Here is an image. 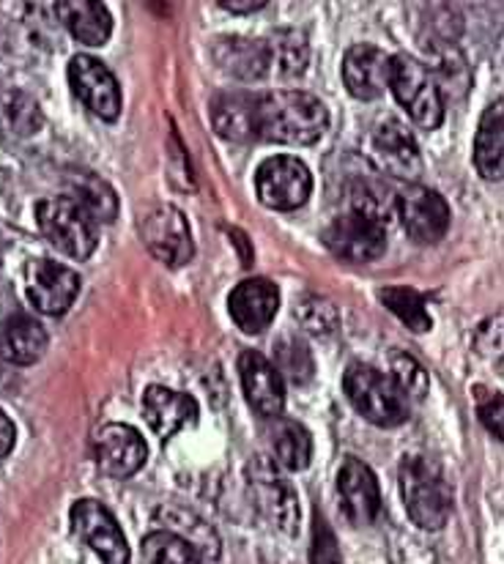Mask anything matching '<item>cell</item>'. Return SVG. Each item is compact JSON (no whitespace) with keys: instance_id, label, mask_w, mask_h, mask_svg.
I'll list each match as a JSON object with an SVG mask.
<instances>
[{"instance_id":"d4e9b609","label":"cell","mask_w":504,"mask_h":564,"mask_svg":"<svg viewBox=\"0 0 504 564\" xmlns=\"http://www.w3.org/2000/svg\"><path fill=\"white\" fill-rule=\"evenodd\" d=\"M55 11H58L64 25L69 28V33L77 42L90 44V47H101L110 39L112 17L107 11V6L81 0V3H58Z\"/></svg>"},{"instance_id":"f546056e","label":"cell","mask_w":504,"mask_h":564,"mask_svg":"<svg viewBox=\"0 0 504 564\" xmlns=\"http://www.w3.org/2000/svg\"><path fill=\"white\" fill-rule=\"evenodd\" d=\"M258 482L266 485V490H269V494H266V499H269L271 516H275L277 527L286 529L288 534L297 532L299 505H297V496H293V490L288 488L280 477H275V474H266V477H260Z\"/></svg>"},{"instance_id":"44dd1931","label":"cell","mask_w":504,"mask_h":564,"mask_svg":"<svg viewBox=\"0 0 504 564\" xmlns=\"http://www.w3.org/2000/svg\"><path fill=\"white\" fill-rule=\"evenodd\" d=\"M212 123L219 138L230 143L255 140V94L225 91L212 99Z\"/></svg>"},{"instance_id":"7402d4cb","label":"cell","mask_w":504,"mask_h":564,"mask_svg":"<svg viewBox=\"0 0 504 564\" xmlns=\"http://www.w3.org/2000/svg\"><path fill=\"white\" fill-rule=\"evenodd\" d=\"M214 58L219 69L239 80H260L269 72V55H266V42H253V39H219L214 44Z\"/></svg>"},{"instance_id":"7c38bea8","label":"cell","mask_w":504,"mask_h":564,"mask_svg":"<svg viewBox=\"0 0 504 564\" xmlns=\"http://www.w3.org/2000/svg\"><path fill=\"white\" fill-rule=\"evenodd\" d=\"M69 86L94 116L116 121L121 112V88L116 75L94 55H75L69 61Z\"/></svg>"},{"instance_id":"4fadbf2b","label":"cell","mask_w":504,"mask_h":564,"mask_svg":"<svg viewBox=\"0 0 504 564\" xmlns=\"http://www.w3.org/2000/svg\"><path fill=\"white\" fill-rule=\"evenodd\" d=\"M398 214L406 234L420 245H436L450 228V206L436 189L422 184H409L398 195Z\"/></svg>"},{"instance_id":"5b68a950","label":"cell","mask_w":504,"mask_h":564,"mask_svg":"<svg viewBox=\"0 0 504 564\" xmlns=\"http://www.w3.org/2000/svg\"><path fill=\"white\" fill-rule=\"evenodd\" d=\"M389 88L417 127L436 129L444 121V96H441L439 80L422 61L411 55H393Z\"/></svg>"},{"instance_id":"9a60e30c","label":"cell","mask_w":504,"mask_h":564,"mask_svg":"<svg viewBox=\"0 0 504 564\" xmlns=\"http://www.w3.org/2000/svg\"><path fill=\"white\" fill-rule=\"evenodd\" d=\"M340 510L354 527H371L382 512V490L376 474L356 458H345L337 471Z\"/></svg>"},{"instance_id":"2e32d148","label":"cell","mask_w":504,"mask_h":564,"mask_svg":"<svg viewBox=\"0 0 504 564\" xmlns=\"http://www.w3.org/2000/svg\"><path fill=\"white\" fill-rule=\"evenodd\" d=\"M239 376L242 387H245V398L250 403L255 414L275 420L286 409V381H282L280 370L275 362L258 351H245L239 357Z\"/></svg>"},{"instance_id":"30bf717a","label":"cell","mask_w":504,"mask_h":564,"mask_svg":"<svg viewBox=\"0 0 504 564\" xmlns=\"http://www.w3.org/2000/svg\"><path fill=\"white\" fill-rule=\"evenodd\" d=\"M72 529L85 545H90L96 556L105 564H129V545L121 527L105 505L94 499L75 501L69 512Z\"/></svg>"},{"instance_id":"5bb4252c","label":"cell","mask_w":504,"mask_h":564,"mask_svg":"<svg viewBox=\"0 0 504 564\" xmlns=\"http://www.w3.org/2000/svg\"><path fill=\"white\" fill-rule=\"evenodd\" d=\"M149 458L146 438L135 427L110 422L94 436V460L101 471L116 479H127L143 469Z\"/></svg>"},{"instance_id":"7a4b0ae2","label":"cell","mask_w":504,"mask_h":564,"mask_svg":"<svg viewBox=\"0 0 504 564\" xmlns=\"http://www.w3.org/2000/svg\"><path fill=\"white\" fill-rule=\"evenodd\" d=\"M400 494L406 512L425 532H436L452 516V485L433 458L409 455L400 464Z\"/></svg>"},{"instance_id":"1f68e13d","label":"cell","mask_w":504,"mask_h":564,"mask_svg":"<svg viewBox=\"0 0 504 564\" xmlns=\"http://www.w3.org/2000/svg\"><path fill=\"white\" fill-rule=\"evenodd\" d=\"M393 381L398 383V389L406 394L409 403L411 400H422L430 389L428 373L409 354H395L393 357Z\"/></svg>"},{"instance_id":"d6a6232c","label":"cell","mask_w":504,"mask_h":564,"mask_svg":"<svg viewBox=\"0 0 504 564\" xmlns=\"http://www.w3.org/2000/svg\"><path fill=\"white\" fill-rule=\"evenodd\" d=\"M277 370H280V376H291V381L297 383H304L310 376H313V357H310L308 346L299 340H293V337H286V340L277 346Z\"/></svg>"},{"instance_id":"4316f807","label":"cell","mask_w":504,"mask_h":564,"mask_svg":"<svg viewBox=\"0 0 504 564\" xmlns=\"http://www.w3.org/2000/svg\"><path fill=\"white\" fill-rule=\"evenodd\" d=\"M69 197L96 219V223H112L118 217V197L105 178L88 171H75L69 176Z\"/></svg>"},{"instance_id":"6da1fadb","label":"cell","mask_w":504,"mask_h":564,"mask_svg":"<svg viewBox=\"0 0 504 564\" xmlns=\"http://www.w3.org/2000/svg\"><path fill=\"white\" fill-rule=\"evenodd\" d=\"M330 127L324 101L304 91L255 94V140L313 145Z\"/></svg>"},{"instance_id":"277c9868","label":"cell","mask_w":504,"mask_h":564,"mask_svg":"<svg viewBox=\"0 0 504 564\" xmlns=\"http://www.w3.org/2000/svg\"><path fill=\"white\" fill-rule=\"evenodd\" d=\"M36 223L44 239L64 256L88 258L99 241V223L69 195L47 197L36 206Z\"/></svg>"},{"instance_id":"3957f363","label":"cell","mask_w":504,"mask_h":564,"mask_svg":"<svg viewBox=\"0 0 504 564\" xmlns=\"http://www.w3.org/2000/svg\"><path fill=\"white\" fill-rule=\"evenodd\" d=\"M343 389L351 405L378 427H398L409 420V400L389 376L371 365L354 362L343 376Z\"/></svg>"},{"instance_id":"603a6c76","label":"cell","mask_w":504,"mask_h":564,"mask_svg":"<svg viewBox=\"0 0 504 564\" xmlns=\"http://www.w3.org/2000/svg\"><path fill=\"white\" fill-rule=\"evenodd\" d=\"M269 442L275 460L288 471L308 469L310 458H313V438H310L308 427L299 425L297 420H286V416H275L269 425Z\"/></svg>"},{"instance_id":"f1b7e54d","label":"cell","mask_w":504,"mask_h":564,"mask_svg":"<svg viewBox=\"0 0 504 564\" xmlns=\"http://www.w3.org/2000/svg\"><path fill=\"white\" fill-rule=\"evenodd\" d=\"M378 296L411 332H428L433 326L425 299L411 288H384V291H378Z\"/></svg>"},{"instance_id":"4dcf8cb0","label":"cell","mask_w":504,"mask_h":564,"mask_svg":"<svg viewBox=\"0 0 504 564\" xmlns=\"http://www.w3.org/2000/svg\"><path fill=\"white\" fill-rule=\"evenodd\" d=\"M293 315L299 318V324L308 332H315V335H330L337 326V310L330 299H321L315 293H308L297 302V310Z\"/></svg>"},{"instance_id":"d590c367","label":"cell","mask_w":504,"mask_h":564,"mask_svg":"<svg viewBox=\"0 0 504 564\" xmlns=\"http://www.w3.org/2000/svg\"><path fill=\"white\" fill-rule=\"evenodd\" d=\"M14 442H17L14 422H11L9 416L3 414V409H0V458H6V455L14 449Z\"/></svg>"},{"instance_id":"e575fe53","label":"cell","mask_w":504,"mask_h":564,"mask_svg":"<svg viewBox=\"0 0 504 564\" xmlns=\"http://www.w3.org/2000/svg\"><path fill=\"white\" fill-rule=\"evenodd\" d=\"M480 420H483V425L489 427L491 433H494L496 438H502V394H491L485 403H480Z\"/></svg>"},{"instance_id":"52a82bcc","label":"cell","mask_w":504,"mask_h":564,"mask_svg":"<svg viewBox=\"0 0 504 564\" xmlns=\"http://www.w3.org/2000/svg\"><path fill=\"white\" fill-rule=\"evenodd\" d=\"M324 245L332 256L351 263L376 261L387 250V225L360 212H345L324 230Z\"/></svg>"},{"instance_id":"836d02e7","label":"cell","mask_w":504,"mask_h":564,"mask_svg":"<svg viewBox=\"0 0 504 564\" xmlns=\"http://www.w3.org/2000/svg\"><path fill=\"white\" fill-rule=\"evenodd\" d=\"M310 564H343V554L330 523L315 512L313 518V545H310Z\"/></svg>"},{"instance_id":"8fae6325","label":"cell","mask_w":504,"mask_h":564,"mask_svg":"<svg viewBox=\"0 0 504 564\" xmlns=\"http://www.w3.org/2000/svg\"><path fill=\"white\" fill-rule=\"evenodd\" d=\"M25 288L33 307L44 315H64L81 293V274L50 258L25 267Z\"/></svg>"},{"instance_id":"ac0fdd59","label":"cell","mask_w":504,"mask_h":564,"mask_svg":"<svg viewBox=\"0 0 504 564\" xmlns=\"http://www.w3.org/2000/svg\"><path fill=\"white\" fill-rule=\"evenodd\" d=\"M228 307L230 318L245 335H260L275 321L277 307H280V291L266 278L245 280L234 288Z\"/></svg>"},{"instance_id":"e0dca14e","label":"cell","mask_w":504,"mask_h":564,"mask_svg":"<svg viewBox=\"0 0 504 564\" xmlns=\"http://www.w3.org/2000/svg\"><path fill=\"white\" fill-rule=\"evenodd\" d=\"M389 72H393V55L373 44H356L343 58L345 88L362 101L378 99L389 88Z\"/></svg>"},{"instance_id":"ba28073f","label":"cell","mask_w":504,"mask_h":564,"mask_svg":"<svg viewBox=\"0 0 504 564\" xmlns=\"http://www.w3.org/2000/svg\"><path fill=\"white\" fill-rule=\"evenodd\" d=\"M140 236H143L151 256L165 263V267H184L192 258V252H195L190 223L170 203L151 206L143 214V219H140Z\"/></svg>"},{"instance_id":"cb8c5ba5","label":"cell","mask_w":504,"mask_h":564,"mask_svg":"<svg viewBox=\"0 0 504 564\" xmlns=\"http://www.w3.org/2000/svg\"><path fill=\"white\" fill-rule=\"evenodd\" d=\"M502 149H504V110L502 99L483 112L478 138H474V165L489 182H502Z\"/></svg>"},{"instance_id":"ffe728a7","label":"cell","mask_w":504,"mask_h":564,"mask_svg":"<svg viewBox=\"0 0 504 564\" xmlns=\"http://www.w3.org/2000/svg\"><path fill=\"white\" fill-rule=\"evenodd\" d=\"M47 348V332L33 315L9 313L0 321V357L11 365H33Z\"/></svg>"},{"instance_id":"484cf974","label":"cell","mask_w":504,"mask_h":564,"mask_svg":"<svg viewBox=\"0 0 504 564\" xmlns=\"http://www.w3.org/2000/svg\"><path fill=\"white\" fill-rule=\"evenodd\" d=\"M266 55H269L271 75L282 77V80L299 77L310 58L308 36L302 31H293V28H280L266 42Z\"/></svg>"},{"instance_id":"8d00e7d4","label":"cell","mask_w":504,"mask_h":564,"mask_svg":"<svg viewBox=\"0 0 504 564\" xmlns=\"http://www.w3.org/2000/svg\"><path fill=\"white\" fill-rule=\"evenodd\" d=\"M219 6H223V9L225 11H234V14H253V11H260V9H264V0H250V3H236V0H234V3H219Z\"/></svg>"},{"instance_id":"83f0119b","label":"cell","mask_w":504,"mask_h":564,"mask_svg":"<svg viewBox=\"0 0 504 564\" xmlns=\"http://www.w3.org/2000/svg\"><path fill=\"white\" fill-rule=\"evenodd\" d=\"M140 554H143V564H206L195 545H192V540L181 538L170 529L151 532L143 540Z\"/></svg>"},{"instance_id":"8992f818","label":"cell","mask_w":504,"mask_h":564,"mask_svg":"<svg viewBox=\"0 0 504 564\" xmlns=\"http://www.w3.org/2000/svg\"><path fill=\"white\" fill-rule=\"evenodd\" d=\"M255 192L264 206L275 208V212H293L308 203L310 192H313V176L302 160L277 154L260 162L258 173H255Z\"/></svg>"},{"instance_id":"9c48e42d","label":"cell","mask_w":504,"mask_h":564,"mask_svg":"<svg viewBox=\"0 0 504 564\" xmlns=\"http://www.w3.org/2000/svg\"><path fill=\"white\" fill-rule=\"evenodd\" d=\"M367 156L382 173L395 178H417L422 173V154L415 134L395 118L378 121L367 134Z\"/></svg>"},{"instance_id":"d6986e66","label":"cell","mask_w":504,"mask_h":564,"mask_svg":"<svg viewBox=\"0 0 504 564\" xmlns=\"http://www.w3.org/2000/svg\"><path fill=\"white\" fill-rule=\"evenodd\" d=\"M143 414L151 431L160 438H173L175 433L197 422L195 398L168 387H149L143 394Z\"/></svg>"}]
</instances>
